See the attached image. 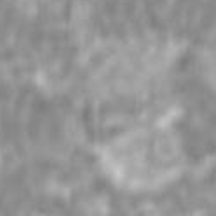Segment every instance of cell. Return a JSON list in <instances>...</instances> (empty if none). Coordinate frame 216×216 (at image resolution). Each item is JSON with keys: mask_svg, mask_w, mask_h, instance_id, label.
<instances>
[{"mask_svg": "<svg viewBox=\"0 0 216 216\" xmlns=\"http://www.w3.org/2000/svg\"><path fill=\"white\" fill-rule=\"evenodd\" d=\"M174 72V53L160 37L132 35L104 46L88 69L90 93L134 118L153 114Z\"/></svg>", "mask_w": 216, "mask_h": 216, "instance_id": "cell-1", "label": "cell"}, {"mask_svg": "<svg viewBox=\"0 0 216 216\" xmlns=\"http://www.w3.org/2000/svg\"><path fill=\"white\" fill-rule=\"evenodd\" d=\"M106 176L134 193L167 188L185 171L186 149L178 128L157 114L132 118L102 146Z\"/></svg>", "mask_w": 216, "mask_h": 216, "instance_id": "cell-2", "label": "cell"}]
</instances>
